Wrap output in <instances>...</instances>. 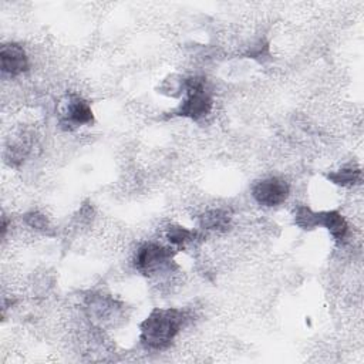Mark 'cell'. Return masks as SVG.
<instances>
[{"instance_id": "1", "label": "cell", "mask_w": 364, "mask_h": 364, "mask_svg": "<svg viewBox=\"0 0 364 364\" xmlns=\"http://www.w3.org/2000/svg\"><path fill=\"white\" fill-rule=\"evenodd\" d=\"M186 317L178 309H155L141 323V343L151 350H164L175 340Z\"/></svg>"}, {"instance_id": "2", "label": "cell", "mask_w": 364, "mask_h": 364, "mask_svg": "<svg viewBox=\"0 0 364 364\" xmlns=\"http://www.w3.org/2000/svg\"><path fill=\"white\" fill-rule=\"evenodd\" d=\"M186 97L175 109V115L191 119H200L212 109V97L206 88V81L202 77H191L185 81Z\"/></svg>"}, {"instance_id": "3", "label": "cell", "mask_w": 364, "mask_h": 364, "mask_svg": "<svg viewBox=\"0 0 364 364\" xmlns=\"http://www.w3.org/2000/svg\"><path fill=\"white\" fill-rule=\"evenodd\" d=\"M173 253L169 247L158 243H145L135 253V267L142 274L151 276L171 266Z\"/></svg>"}, {"instance_id": "4", "label": "cell", "mask_w": 364, "mask_h": 364, "mask_svg": "<svg viewBox=\"0 0 364 364\" xmlns=\"http://www.w3.org/2000/svg\"><path fill=\"white\" fill-rule=\"evenodd\" d=\"M289 192H290V188L287 182L276 176L262 179L256 182L252 188V195L255 200L259 205L267 206V208L282 205L287 199Z\"/></svg>"}, {"instance_id": "5", "label": "cell", "mask_w": 364, "mask_h": 364, "mask_svg": "<svg viewBox=\"0 0 364 364\" xmlns=\"http://www.w3.org/2000/svg\"><path fill=\"white\" fill-rule=\"evenodd\" d=\"M92 121V109L90 104L80 97H70L61 115V125L67 129L90 124Z\"/></svg>"}, {"instance_id": "6", "label": "cell", "mask_w": 364, "mask_h": 364, "mask_svg": "<svg viewBox=\"0 0 364 364\" xmlns=\"http://www.w3.org/2000/svg\"><path fill=\"white\" fill-rule=\"evenodd\" d=\"M0 60H1V71L11 77L18 75L28 68V58L26 51L23 50L21 46L14 43L1 46Z\"/></svg>"}, {"instance_id": "7", "label": "cell", "mask_w": 364, "mask_h": 364, "mask_svg": "<svg viewBox=\"0 0 364 364\" xmlns=\"http://www.w3.org/2000/svg\"><path fill=\"white\" fill-rule=\"evenodd\" d=\"M317 226L327 229L336 242H343L348 233V225L337 210L317 212Z\"/></svg>"}, {"instance_id": "8", "label": "cell", "mask_w": 364, "mask_h": 364, "mask_svg": "<svg viewBox=\"0 0 364 364\" xmlns=\"http://www.w3.org/2000/svg\"><path fill=\"white\" fill-rule=\"evenodd\" d=\"M229 215L222 209H212L205 212L199 219V226L205 230L222 232L226 230L229 226Z\"/></svg>"}, {"instance_id": "9", "label": "cell", "mask_w": 364, "mask_h": 364, "mask_svg": "<svg viewBox=\"0 0 364 364\" xmlns=\"http://www.w3.org/2000/svg\"><path fill=\"white\" fill-rule=\"evenodd\" d=\"M327 178L340 186H353L361 181V169L355 165H346L337 171H333Z\"/></svg>"}, {"instance_id": "10", "label": "cell", "mask_w": 364, "mask_h": 364, "mask_svg": "<svg viewBox=\"0 0 364 364\" xmlns=\"http://www.w3.org/2000/svg\"><path fill=\"white\" fill-rule=\"evenodd\" d=\"M166 237L172 245L181 247L188 243H192L196 237V232L179 225H171L166 230Z\"/></svg>"}, {"instance_id": "11", "label": "cell", "mask_w": 364, "mask_h": 364, "mask_svg": "<svg viewBox=\"0 0 364 364\" xmlns=\"http://www.w3.org/2000/svg\"><path fill=\"white\" fill-rule=\"evenodd\" d=\"M294 222L299 228L310 230L317 228V212L307 206H299L294 212Z\"/></svg>"}, {"instance_id": "12", "label": "cell", "mask_w": 364, "mask_h": 364, "mask_svg": "<svg viewBox=\"0 0 364 364\" xmlns=\"http://www.w3.org/2000/svg\"><path fill=\"white\" fill-rule=\"evenodd\" d=\"M24 220L28 226H31L33 229L41 230V232H47L50 229V223L47 220V218L38 212H30L24 216Z\"/></svg>"}]
</instances>
